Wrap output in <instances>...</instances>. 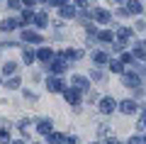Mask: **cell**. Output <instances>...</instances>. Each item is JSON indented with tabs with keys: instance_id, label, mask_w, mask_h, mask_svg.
Here are the masks:
<instances>
[{
	"instance_id": "cell-1",
	"label": "cell",
	"mask_w": 146,
	"mask_h": 144,
	"mask_svg": "<svg viewBox=\"0 0 146 144\" xmlns=\"http://www.w3.org/2000/svg\"><path fill=\"white\" fill-rule=\"evenodd\" d=\"M90 20L100 22V25H110V22H112V15H110V10H102V7H95V10H90Z\"/></svg>"
},
{
	"instance_id": "cell-2",
	"label": "cell",
	"mask_w": 146,
	"mask_h": 144,
	"mask_svg": "<svg viewBox=\"0 0 146 144\" xmlns=\"http://www.w3.org/2000/svg\"><path fill=\"white\" fill-rule=\"evenodd\" d=\"M98 108H100V113H102V115H112V113L117 110V100L110 98V95H105V98H100Z\"/></svg>"
},
{
	"instance_id": "cell-3",
	"label": "cell",
	"mask_w": 146,
	"mask_h": 144,
	"mask_svg": "<svg viewBox=\"0 0 146 144\" xmlns=\"http://www.w3.org/2000/svg\"><path fill=\"white\" fill-rule=\"evenodd\" d=\"M117 110L124 113V115H134L136 110H139V103H136L134 98H127V100H122V103H117Z\"/></svg>"
},
{
	"instance_id": "cell-4",
	"label": "cell",
	"mask_w": 146,
	"mask_h": 144,
	"mask_svg": "<svg viewBox=\"0 0 146 144\" xmlns=\"http://www.w3.org/2000/svg\"><path fill=\"white\" fill-rule=\"evenodd\" d=\"M63 98H66L68 105H73V108H78L83 100H80V93L76 90V88H63Z\"/></svg>"
},
{
	"instance_id": "cell-5",
	"label": "cell",
	"mask_w": 146,
	"mask_h": 144,
	"mask_svg": "<svg viewBox=\"0 0 146 144\" xmlns=\"http://www.w3.org/2000/svg\"><path fill=\"white\" fill-rule=\"evenodd\" d=\"M73 81V88L78 93H85V90H90V81H88V76H80V73H76V76L71 78Z\"/></svg>"
},
{
	"instance_id": "cell-6",
	"label": "cell",
	"mask_w": 146,
	"mask_h": 144,
	"mask_svg": "<svg viewBox=\"0 0 146 144\" xmlns=\"http://www.w3.org/2000/svg\"><path fill=\"white\" fill-rule=\"evenodd\" d=\"M131 59H134V61H146V49H144V44H141V42H134V46H131Z\"/></svg>"
},
{
	"instance_id": "cell-7",
	"label": "cell",
	"mask_w": 146,
	"mask_h": 144,
	"mask_svg": "<svg viewBox=\"0 0 146 144\" xmlns=\"http://www.w3.org/2000/svg\"><path fill=\"white\" fill-rule=\"evenodd\" d=\"M122 83H124L127 88H141V76H136V73H124V76H122Z\"/></svg>"
},
{
	"instance_id": "cell-8",
	"label": "cell",
	"mask_w": 146,
	"mask_h": 144,
	"mask_svg": "<svg viewBox=\"0 0 146 144\" xmlns=\"http://www.w3.org/2000/svg\"><path fill=\"white\" fill-rule=\"evenodd\" d=\"M46 90H49V93H61V90H63V81H61L58 76L46 78Z\"/></svg>"
},
{
	"instance_id": "cell-9",
	"label": "cell",
	"mask_w": 146,
	"mask_h": 144,
	"mask_svg": "<svg viewBox=\"0 0 146 144\" xmlns=\"http://www.w3.org/2000/svg\"><path fill=\"white\" fill-rule=\"evenodd\" d=\"M34 56L39 59V61L49 64V61H51V59H54V52H51V49H49V46H42V49H36V52H34Z\"/></svg>"
},
{
	"instance_id": "cell-10",
	"label": "cell",
	"mask_w": 146,
	"mask_h": 144,
	"mask_svg": "<svg viewBox=\"0 0 146 144\" xmlns=\"http://www.w3.org/2000/svg\"><path fill=\"white\" fill-rule=\"evenodd\" d=\"M93 64L95 66H105V64H110V54L107 52H93Z\"/></svg>"
},
{
	"instance_id": "cell-11",
	"label": "cell",
	"mask_w": 146,
	"mask_h": 144,
	"mask_svg": "<svg viewBox=\"0 0 146 144\" xmlns=\"http://www.w3.org/2000/svg\"><path fill=\"white\" fill-rule=\"evenodd\" d=\"M51 127H54V125H51L49 117H42L39 122H36V132H39V134H51Z\"/></svg>"
},
{
	"instance_id": "cell-12",
	"label": "cell",
	"mask_w": 146,
	"mask_h": 144,
	"mask_svg": "<svg viewBox=\"0 0 146 144\" xmlns=\"http://www.w3.org/2000/svg\"><path fill=\"white\" fill-rule=\"evenodd\" d=\"M22 42H29V44H42V37L36 34V32H32V29H25L22 32Z\"/></svg>"
},
{
	"instance_id": "cell-13",
	"label": "cell",
	"mask_w": 146,
	"mask_h": 144,
	"mask_svg": "<svg viewBox=\"0 0 146 144\" xmlns=\"http://www.w3.org/2000/svg\"><path fill=\"white\" fill-rule=\"evenodd\" d=\"M127 12L129 15H141L144 12V5H141L139 0H127Z\"/></svg>"
},
{
	"instance_id": "cell-14",
	"label": "cell",
	"mask_w": 146,
	"mask_h": 144,
	"mask_svg": "<svg viewBox=\"0 0 146 144\" xmlns=\"http://www.w3.org/2000/svg\"><path fill=\"white\" fill-rule=\"evenodd\" d=\"M95 39L102 42V44H112V42H115V32H112V29H102V32H98Z\"/></svg>"
},
{
	"instance_id": "cell-15",
	"label": "cell",
	"mask_w": 146,
	"mask_h": 144,
	"mask_svg": "<svg viewBox=\"0 0 146 144\" xmlns=\"http://www.w3.org/2000/svg\"><path fill=\"white\" fill-rule=\"evenodd\" d=\"M49 66H51L54 76H61V73L66 71V66H68V64H66V61H61V59H56V61H49Z\"/></svg>"
},
{
	"instance_id": "cell-16",
	"label": "cell",
	"mask_w": 146,
	"mask_h": 144,
	"mask_svg": "<svg viewBox=\"0 0 146 144\" xmlns=\"http://www.w3.org/2000/svg\"><path fill=\"white\" fill-rule=\"evenodd\" d=\"M131 37H134V29H129V27H117V37H115V39H124V42H129Z\"/></svg>"
},
{
	"instance_id": "cell-17",
	"label": "cell",
	"mask_w": 146,
	"mask_h": 144,
	"mask_svg": "<svg viewBox=\"0 0 146 144\" xmlns=\"http://www.w3.org/2000/svg\"><path fill=\"white\" fill-rule=\"evenodd\" d=\"M17 25H20V22H17L15 17H7V20H3V22H0V29H3V32H12Z\"/></svg>"
},
{
	"instance_id": "cell-18",
	"label": "cell",
	"mask_w": 146,
	"mask_h": 144,
	"mask_svg": "<svg viewBox=\"0 0 146 144\" xmlns=\"http://www.w3.org/2000/svg\"><path fill=\"white\" fill-rule=\"evenodd\" d=\"M32 25H36V27H46V25H49L46 12H36V15H34V20H32Z\"/></svg>"
},
{
	"instance_id": "cell-19",
	"label": "cell",
	"mask_w": 146,
	"mask_h": 144,
	"mask_svg": "<svg viewBox=\"0 0 146 144\" xmlns=\"http://www.w3.org/2000/svg\"><path fill=\"white\" fill-rule=\"evenodd\" d=\"M58 10H61V17H66V20H71V17L78 15V10H76L73 5H63V7H58Z\"/></svg>"
},
{
	"instance_id": "cell-20",
	"label": "cell",
	"mask_w": 146,
	"mask_h": 144,
	"mask_svg": "<svg viewBox=\"0 0 146 144\" xmlns=\"http://www.w3.org/2000/svg\"><path fill=\"white\" fill-rule=\"evenodd\" d=\"M90 78H93V81H100V83H102L107 76H105V71H102L100 66H93V68H90Z\"/></svg>"
},
{
	"instance_id": "cell-21",
	"label": "cell",
	"mask_w": 146,
	"mask_h": 144,
	"mask_svg": "<svg viewBox=\"0 0 146 144\" xmlns=\"http://www.w3.org/2000/svg\"><path fill=\"white\" fill-rule=\"evenodd\" d=\"M110 71L112 73H124V64L119 59H110Z\"/></svg>"
},
{
	"instance_id": "cell-22",
	"label": "cell",
	"mask_w": 146,
	"mask_h": 144,
	"mask_svg": "<svg viewBox=\"0 0 146 144\" xmlns=\"http://www.w3.org/2000/svg\"><path fill=\"white\" fill-rule=\"evenodd\" d=\"M100 98H102V95H100L98 90H90V93H88V100H85V103H90V105H98V103H100Z\"/></svg>"
},
{
	"instance_id": "cell-23",
	"label": "cell",
	"mask_w": 146,
	"mask_h": 144,
	"mask_svg": "<svg viewBox=\"0 0 146 144\" xmlns=\"http://www.w3.org/2000/svg\"><path fill=\"white\" fill-rule=\"evenodd\" d=\"M136 127H139V129L146 127V105L141 108V113H139V122H136Z\"/></svg>"
},
{
	"instance_id": "cell-24",
	"label": "cell",
	"mask_w": 146,
	"mask_h": 144,
	"mask_svg": "<svg viewBox=\"0 0 146 144\" xmlns=\"http://www.w3.org/2000/svg\"><path fill=\"white\" fill-rule=\"evenodd\" d=\"M17 71V64L15 61H7L5 66H3V73H7V76H10V73H15Z\"/></svg>"
},
{
	"instance_id": "cell-25",
	"label": "cell",
	"mask_w": 146,
	"mask_h": 144,
	"mask_svg": "<svg viewBox=\"0 0 146 144\" xmlns=\"http://www.w3.org/2000/svg\"><path fill=\"white\" fill-rule=\"evenodd\" d=\"M22 59H25V64H32V61H34V52H32V49H25V54H22Z\"/></svg>"
},
{
	"instance_id": "cell-26",
	"label": "cell",
	"mask_w": 146,
	"mask_h": 144,
	"mask_svg": "<svg viewBox=\"0 0 146 144\" xmlns=\"http://www.w3.org/2000/svg\"><path fill=\"white\" fill-rule=\"evenodd\" d=\"M107 134H110V127H107V125H100V127H98V137H102V139H110Z\"/></svg>"
},
{
	"instance_id": "cell-27",
	"label": "cell",
	"mask_w": 146,
	"mask_h": 144,
	"mask_svg": "<svg viewBox=\"0 0 146 144\" xmlns=\"http://www.w3.org/2000/svg\"><path fill=\"white\" fill-rule=\"evenodd\" d=\"M22 20H25V25H27V22H32V20H34V12H32V10H25V12H22Z\"/></svg>"
},
{
	"instance_id": "cell-28",
	"label": "cell",
	"mask_w": 146,
	"mask_h": 144,
	"mask_svg": "<svg viewBox=\"0 0 146 144\" xmlns=\"http://www.w3.org/2000/svg\"><path fill=\"white\" fill-rule=\"evenodd\" d=\"M66 144H80V137H78V134H68V137H66Z\"/></svg>"
},
{
	"instance_id": "cell-29",
	"label": "cell",
	"mask_w": 146,
	"mask_h": 144,
	"mask_svg": "<svg viewBox=\"0 0 146 144\" xmlns=\"http://www.w3.org/2000/svg\"><path fill=\"white\" fill-rule=\"evenodd\" d=\"M7 88H20V76H15V78H10V81L5 83Z\"/></svg>"
},
{
	"instance_id": "cell-30",
	"label": "cell",
	"mask_w": 146,
	"mask_h": 144,
	"mask_svg": "<svg viewBox=\"0 0 146 144\" xmlns=\"http://www.w3.org/2000/svg\"><path fill=\"white\" fill-rule=\"evenodd\" d=\"M0 142H3V144L10 142V132H7V129H0Z\"/></svg>"
},
{
	"instance_id": "cell-31",
	"label": "cell",
	"mask_w": 146,
	"mask_h": 144,
	"mask_svg": "<svg viewBox=\"0 0 146 144\" xmlns=\"http://www.w3.org/2000/svg\"><path fill=\"white\" fill-rule=\"evenodd\" d=\"M119 61L127 66V64H134V59H131V54H122V56H119Z\"/></svg>"
},
{
	"instance_id": "cell-32",
	"label": "cell",
	"mask_w": 146,
	"mask_h": 144,
	"mask_svg": "<svg viewBox=\"0 0 146 144\" xmlns=\"http://www.w3.org/2000/svg\"><path fill=\"white\" fill-rule=\"evenodd\" d=\"M85 5H88V0H73V7H76V10H83Z\"/></svg>"
},
{
	"instance_id": "cell-33",
	"label": "cell",
	"mask_w": 146,
	"mask_h": 144,
	"mask_svg": "<svg viewBox=\"0 0 146 144\" xmlns=\"http://www.w3.org/2000/svg\"><path fill=\"white\" fill-rule=\"evenodd\" d=\"M68 0H49V5H54V7H63Z\"/></svg>"
},
{
	"instance_id": "cell-34",
	"label": "cell",
	"mask_w": 146,
	"mask_h": 144,
	"mask_svg": "<svg viewBox=\"0 0 146 144\" xmlns=\"http://www.w3.org/2000/svg\"><path fill=\"white\" fill-rule=\"evenodd\" d=\"M7 5H10L12 10H20V7H22V3H20V0H10V3H7Z\"/></svg>"
},
{
	"instance_id": "cell-35",
	"label": "cell",
	"mask_w": 146,
	"mask_h": 144,
	"mask_svg": "<svg viewBox=\"0 0 146 144\" xmlns=\"http://www.w3.org/2000/svg\"><path fill=\"white\" fill-rule=\"evenodd\" d=\"M117 15L119 17H129V12H127V7H117Z\"/></svg>"
},
{
	"instance_id": "cell-36",
	"label": "cell",
	"mask_w": 146,
	"mask_h": 144,
	"mask_svg": "<svg viewBox=\"0 0 146 144\" xmlns=\"http://www.w3.org/2000/svg\"><path fill=\"white\" fill-rule=\"evenodd\" d=\"M25 98H27V100H36V95H34L32 90H25Z\"/></svg>"
},
{
	"instance_id": "cell-37",
	"label": "cell",
	"mask_w": 146,
	"mask_h": 144,
	"mask_svg": "<svg viewBox=\"0 0 146 144\" xmlns=\"http://www.w3.org/2000/svg\"><path fill=\"white\" fill-rule=\"evenodd\" d=\"M134 27H136V29H139V32H144V29H146V22H141V20H139V22H136Z\"/></svg>"
},
{
	"instance_id": "cell-38",
	"label": "cell",
	"mask_w": 146,
	"mask_h": 144,
	"mask_svg": "<svg viewBox=\"0 0 146 144\" xmlns=\"http://www.w3.org/2000/svg\"><path fill=\"white\" fill-rule=\"evenodd\" d=\"M122 3H127V0H110V5H122Z\"/></svg>"
},
{
	"instance_id": "cell-39",
	"label": "cell",
	"mask_w": 146,
	"mask_h": 144,
	"mask_svg": "<svg viewBox=\"0 0 146 144\" xmlns=\"http://www.w3.org/2000/svg\"><path fill=\"white\" fill-rule=\"evenodd\" d=\"M105 144H122V142H117V139H107Z\"/></svg>"
},
{
	"instance_id": "cell-40",
	"label": "cell",
	"mask_w": 146,
	"mask_h": 144,
	"mask_svg": "<svg viewBox=\"0 0 146 144\" xmlns=\"http://www.w3.org/2000/svg\"><path fill=\"white\" fill-rule=\"evenodd\" d=\"M20 3H25V5H34V0H20Z\"/></svg>"
},
{
	"instance_id": "cell-41",
	"label": "cell",
	"mask_w": 146,
	"mask_h": 144,
	"mask_svg": "<svg viewBox=\"0 0 146 144\" xmlns=\"http://www.w3.org/2000/svg\"><path fill=\"white\" fill-rule=\"evenodd\" d=\"M141 44H144V49H146V42H141Z\"/></svg>"
},
{
	"instance_id": "cell-42",
	"label": "cell",
	"mask_w": 146,
	"mask_h": 144,
	"mask_svg": "<svg viewBox=\"0 0 146 144\" xmlns=\"http://www.w3.org/2000/svg\"><path fill=\"white\" fill-rule=\"evenodd\" d=\"M42 3H49V0H42Z\"/></svg>"
},
{
	"instance_id": "cell-43",
	"label": "cell",
	"mask_w": 146,
	"mask_h": 144,
	"mask_svg": "<svg viewBox=\"0 0 146 144\" xmlns=\"http://www.w3.org/2000/svg\"><path fill=\"white\" fill-rule=\"evenodd\" d=\"M15 144H22V142H15Z\"/></svg>"
},
{
	"instance_id": "cell-44",
	"label": "cell",
	"mask_w": 146,
	"mask_h": 144,
	"mask_svg": "<svg viewBox=\"0 0 146 144\" xmlns=\"http://www.w3.org/2000/svg\"><path fill=\"white\" fill-rule=\"evenodd\" d=\"M93 144H100V142H93Z\"/></svg>"
}]
</instances>
